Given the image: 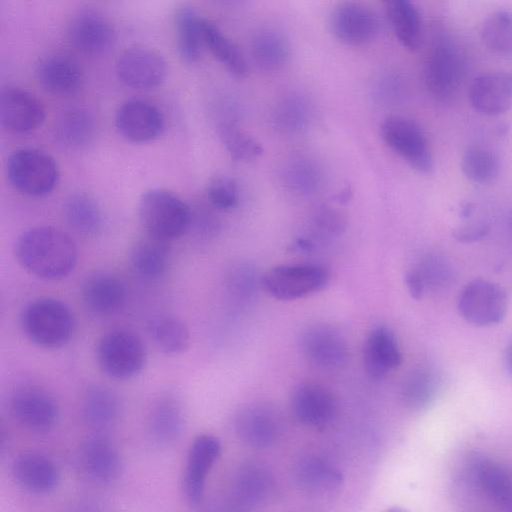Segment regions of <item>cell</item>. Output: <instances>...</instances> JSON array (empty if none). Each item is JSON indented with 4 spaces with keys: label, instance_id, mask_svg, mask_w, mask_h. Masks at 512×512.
I'll return each instance as SVG.
<instances>
[{
    "label": "cell",
    "instance_id": "2",
    "mask_svg": "<svg viewBox=\"0 0 512 512\" xmlns=\"http://www.w3.org/2000/svg\"><path fill=\"white\" fill-rule=\"evenodd\" d=\"M21 326L26 337L35 345L57 349L68 344L75 330L71 309L54 298H39L23 310Z\"/></svg>",
    "mask_w": 512,
    "mask_h": 512
},
{
    "label": "cell",
    "instance_id": "19",
    "mask_svg": "<svg viewBox=\"0 0 512 512\" xmlns=\"http://www.w3.org/2000/svg\"><path fill=\"white\" fill-rule=\"evenodd\" d=\"M44 119V106L34 94L18 87L2 90L0 121L5 129L15 133H27L40 127Z\"/></svg>",
    "mask_w": 512,
    "mask_h": 512
},
{
    "label": "cell",
    "instance_id": "17",
    "mask_svg": "<svg viewBox=\"0 0 512 512\" xmlns=\"http://www.w3.org/2000/svg\"><path fill=\"white\" fill-rule=\"evenodd\" d=\"M77 461L83 474L98 484L116 481L123 468L118 448L101 435L90 436L81 444Z\"/></svg>",
    "mask_w": 512,
    "mask_h": 512
},
{
    "label": "cell",
    "instance_id": "37",
    "mask_svg": "<svg viewBox=\"0 0 512 512\" xmlns=\"http://www.w3.org/2000/svg\"><path fill=\"white\" fill-rule=\"evenodd\" d=\"M147 329L158 349L167 355L181 354L189 346V329L175 316L157 315L149 320Z\"/></svg>",
    "mask_w": 512,
    "mask_h": 512
},
{
    "label": "cell",
    "instance_id": "49",
    "mask_svg": "<svg viewBox=\"0 0 512 512\" xmlns=\"http://www.w3.org/2000/svg\"><path fill=\"white\" fill-rule=\"evenodd\" d=\"M511 223H512V219H511Z\"/></svg>",
    "mask_w": 512,
    "mask_h": 512
},
{
    "label": "cell",
    "instance_id": "22",
    "mask_svg": "<svg viewBox=\"0 0 512 512\" xmlns=\"http://www.w3.org/2000/svg\"><path fill=\"white\" fill-rule=\"evenodd\" d=\"M12 475L22 489L35 495L53 492L60 481L56 463L50 457L32 451L22 453L14 460Z\"/></svg>",
    "mask_w": 512,
    "mask_h": 512
},
{
    "label": "cell",
    "instance_id": "31",
    "mask_svg": "<svg viewBox=\"0 0 512 512\" xmlns=\"http://www.w3.org/2000/svg\"><path fill=\"white\" fill-rule=\"evenodd\" d=\"M167 242L150 235L138 240L130 252V263L134 271L146 279L162 276L168 268L170 259Z\"/></svg>",
    "mask_w": 512,
    "mask_h": 512
},
{
    "label": "cell",
    "instance_id": "32",
    "mask_svg": "<svg viewBox=\"0 0 512 512\" xmlns=\"http://www.w3.org/2000/svg\"><path fill=\"white\" fill-rule=\"evenodd\" d=\"M96 131L92 115L81 108L63 112L54 124V137L63 147L78 149L87 146Z\"/></svg>",
    "mask_w": 512,
    "mask_h": 512
},
{
    "label": "cell",
    "instance_id": "15",
    "mask_svg": "<svg viewBox=\"0 0 512 512\" xmlns=\"http://www.w3.org/2000/svg\"><path fill=\"white\" fill-rule=\"evenodd\" d=\"M67 36L80 53L97 56L106 53L114 44L115 30L110 20L94 9H82L71 19Z\"/></svg>",
    "mask_w": 512,
    "mask_h": 512
},
{
    "label": "cell",
    "instance_id": "13",
    "mask_svg": "<svg viewBox=\"0 0 512 512\" xmlns=\"http://www.w3.org/2000/svg\"><path fill=\"white\" fill-rule=\"evenodd\" d=\"M291 411L294 418L304 427L322 431L334 422L337 402L325 386L316 382H304L292 393Z\"/></svg>",
    "mask_w": 512,
    "mask_h": 512
},
{
    "label": "cell",
    "instance_id": "39",
    "mask_svg": "<svg viewBox=\"0 0 512 512\" xmlns=\"http://www.w3.org/2000/svg\"><path fill=\"white\" fill-rule=\"evenodd\" d=\"M63 216L71 228L83 235H95L102 228L101 209L86 194L78 193L68 197L63 205Z\"/></svg>",
    "mask_w": 512,
    "mask_h": 512
},
{
    "label": "cell",
    "instance_id": "41",
    "mask_svg": "<svg viewBox=\"0 0 512 512\" xmlns=\"http://www.w3.org/2000/svg\"><path fill=\"white\" fill-rule=\"evenodd\" d=\"M220 139L230 157L239 162H248L262 155L263 148L249 133L226 121L219 126Z\"/></svg>",
    "mask_w": 512,
    "mask_h": 512
},
{
    "label": "cell",
    "instance_id": "18",
    "mask_svg": "<svg viewBox=\"0 0 512 512\" xmlns=\"http://www.w3.org/2000/svg\"><path fill=\"white\" fill-rule=\"evenodd\" d=\"M115 124L127 140L144 143L158 137L164 127V118L154 104L134 98L120 105L115 115Z\"/></svg>",
    "mask_w": 512,
    "mask_h": 512
},
{
    "label": "cell",
    "instance_id": "7",
    "mask_svg": "<svg viewBox=\"0 0 512 512\" xmlns=\"http://www.w3.org/2000/svg\"><path fill=\"white\" fill-rule=\"evenodd\" d=\"M329 272L318 264H285L275 266L263 275L265 291L278 300L300 299L322 290Z\"/></svg>",
    "mask_w": 512,
    "mask_h": 512
},
{
    "label": "cell",
    "instance_id": "35",
    "mask_svg": "<svg viewBox=\"0 0 512 512\" xmlns=\"http://www.w3.org/2000/svg\"><path fill=\"white\" fill-rule=\"evenodd\" d=\"M398 41L416 49L421 41V19L411 0H380Z\"/></svg>",
    "mask_w": 512,
    "mask_h": 512
},
{
    "label": "cell",
    "instance_id": "38",
    "mask_svg": "<svg viewBox=\"0 0 512 512\" xmlns=\"http://www.w3.org/2000/svg\"><path fill=\"white\" fill-rule=\"evenodd\" d=\"M202 26L204 44L214 57L231 75L237 78L244 77L248 67L240 49L212 21L203 19Z\"/></svg>",
    "mask_w": 512,
    "mask_h": 512
},
{
    "label": "cell",
    "instance_id": "42",
    "mask_svg": "<svg viewBox=\"0 0 512 512\" xmlns=\"http://www.w3.org/2000/svg\"><path fill=\"white\" fill-rule=\"evenodd\" d=\"M485 46L499 55H512V14L499 10L489 15L481 31Z\"/></svg>",
    "mask_w": 512,
    "mask_h": 512
},
{
    "label": "cell",
    "instance_id": "3",
    "mask_svg": "<svg viewBox=\"0 0 512 512\" xmlns=\"http://www.w3.org/2000/svg\"><path fill=\"white\" fill-rule=\"evenodd\" d=\"M138 212L147 235L168 242L184 234L192 220L188 205L174 193L162 189L145 192Z\"/></svg>",
    "mask_w": 512,
    "mask_h": 512
},
{
    "label": "cell",
    "instance_id": "29",
    "mask_svg": "<svg viewBox=\"0 0 512 512\" xmlns=\"http://www.w3.org/2000/svg\"><path fill=\"white\" fill-rule=\"evenodd\" d=\"M184 428V412L180 402L172 396L160 397L148 416V432L160 446H169L178 440Z\"/></svg>",
    "mask_w": 512,
    "mask_h": 512
},
{
    "label": "cell",
    "instance_id": "6",
    "mask_svg": "<svg viewBox=\"0 0 512 512\" xmlns=\"http://www.w3.org/2000/svg\"><path fill=\"white\" fill-rule=\"evenodd\" d=\"M380 133L385 144L414 170L431 172L433 156L430 144L418 123L403 116H389L382 121Z\"/></svg>",
    "mask_w": 512,
    "mask_h": 512
},
{
    "label": "cell",
    "instance_id": "48",
    "mask_svg": "<svg viewBox=\"0 0 512 512\" xmlns=\"http://www.w3.org/2000/svg\"><path fill=\"white\" fill-rule=\"evenodd\" d=\"M215 1L223 6H236L239 3L243 2V0H215Z\"/></svg>",
    "mask_w": 512,
    "mask_h": 512
},
{
    "label": "cell",
    "instance_id": "16",
    "mask_svg": "<svg viewBox=\"0 0 512 512\" xmlns=\"http://www.w3.org/2000/svg\"><path fill=\"white\" fill-rule=\"evenodd\" d=\"M119 80L137 90H150L163 83L167 65L157 52L146 48H132L121 54L116 63Z\"/></svg>",
    "mask_w": 512,
    "mask_h": 512
},
{
    "label": "cell",
    "instance_id": "8",
    "mask_svg": "<svg viewBox=\"0 0 512 512\" xmlns=\"http://www.w3.org/2000/svg\"><path fill=\"white\" fill-rule=\"evenodd\" d=\"M508 305L505 290L490 280L477 278L461 290L457 307L460 315L475 326H492L501 322Z\"/></svg>",
    "mask_w": 512,
    "mask_h": 512
},
{
    "label": "cell",
    "instance_id": "40",
    "mask_svg": "<svg viewBox=\"0 0 512 512\" xmlns=\"http://www.w3.org/2000/svg\"><path fill=\"white\" fill-rule=\"evenodd\" d=\"M460 166L465 177L477 184L492 182L500 172L498 156L480 145H473L464 151Z\"/></svg>",
    "mask_w": 512,
    "mask_h": 512
},
{
    "label": "cell",
    "instance_id": "25",
    "mask_svg": "<svg viewBox=\"0 0 512 512\" xmlns=\"http://www.w3.org/2000/svg\"><path fill=\"white\" fill-rule=\"evenodd\" d=\"M36 75L41 86L57 96L75 94L84 82V73L80 64L63 53H53L43 57L36 66Z\"/></svg>",
    "mask_w": 512,
    "mask_h": 512
},
{
    "label": "cell",
    "instance_id": "27",
    "mask_svg": "<svg viewBox=\"0 0 512 512\" xmlns=\"http://www.w3.org/2000/svg\"><path fill=\"white\" fill-rule=\"evenodd\" d=\"M364 366L374 379H382L402 363V353L394 333L383 326L368 334L363 350Z\"/></svg>",
    "mask_w": 512,
    "mask_h": 512
},
{
    "label": "cell",
    "instance_id": "26",
    "mask_svg": "<svg viewBox=\"0 0 512 512\" xmlns=\"http://www.w3.org/2000/svg\"><path fill=\"white\" fill-rule=\"evenodd\" d=\"M470 464L476 486L499 509L512 512V469L486 457L475 458Z\"/></svg>",
    "mask_w": 512,
    "mask_h": 512
},
{
    "label": "cell",
    "instance_id": "46",
    "mask_svg": "<svg viewBox=\"0 0 512 512\" xmlns=\"http://www.w3.org/2000/svg\"><path fill=\"white\" fill-rule=\"evenodd\" d=\"M405 284L409 294L414 299H422L425 294L421 284V280L415 268L410 269L405 274Z\"/></svg>",
    "mask_w": 512,
    "mask_h": 512
},
{
    "label": "cell",
    "instance_id": "45",
    "mask_svg": "<svg viewBox=\"0 0 512 512\" xmlns=\"http://www.w3.org/2000/svg\"><path fill=\"white\" fill-rule=\"evenodd\" d=\"M490 227L486 222H475L455 229L453 236L460 242L470 243L486 237Z\"/></svg>",
    "mask_w": 512,
    "mask_h": 512
},
{
    "label": "cell",
    "instance_id": "28",
    "mask_svg": "<svg viewBox=\"0 0 512 512\" xmlns=\"http://www.w3.org/2000/svg\"><path fill=\"white\" fill-rule=\"evenodd\" d=\"M82 298L89 311L99 316H109L123 307L126 301V289L115 275L99 272L85 280Z\"/></svg>",
    "mask_w": 512,
    "mask_h": 512
},
{
    "label": "cell",
    "instance_id": "36",
    "mask_svg": "<svg viewBox=\"0 0 512 512\" xmlns=\"http://www.w3.org/2000/svg\"><path fill=\"white\" fill-rule=\"evenodd\" d=\"M81 411L86 423L97 429H105L118 421L120 403L112 390L96 385L86 391Z\"/></svg>",
    "mask_w": 512,
    "mask_h": 512
},
{
    "label": "cell",
    "instance_id": "21",
    "mask_svg": "<svg viewBox=\"0 0 512 512\" xmlns=\"http://www.w3.org/2000/svg\"><path fill=\"white\" fill-rule=\"evenodd\" d=\"M278 413L265 404H250L236 415L235 429L239 438L254 448H266L275 443L281 434Z\"/></svg>",
    "mask_w": 512,
    "mask_h": 512
},
{
    "label": "cell",
    "instance_id": "1",
    "mask_svg": "<svg viewBox=\"0 0 512 512\" xmlns=\"http://www.w3.org/2000/svg\"><path fill=\"white\" fill-rule=\"evenodd\" d=\"M15 255L29 273L45 280H58L75 268L78 249L66 232L51 226H39L19 236Z\"/></svg>",
    "mask_w": 512,
    "mask_h": 512
},
{
    "label": "cell",
    "instance_id": "44",
    "mask_svg": "<svg viewBox=\"0 0 512 512\" xmlns=\"http://www.w3.org/2000/svg\"><path fill=\"white\" fill-rule=\"evenodd\" d=\"M209 202L216 208L228 210L238 203V188L229 177L218 176L212 179L207 187Z\"/></svg>",
    "mask_w": 512,
    "mask_h": 512
},
{
    "label": "cell",
    "instance_id": "24",
    "mask_svg": "<svg viewBox=\"0 0 512 512\" xmlns=\"http://www.w3.org/2000/svg\"><path fill=\"white\" fill-rule=\"evenodd\" d=\"M294 478L303 493L317 498L334 495L344 482L341 471L333 463L310 454L298 460L294 467Z\"/></svg>",
    "mask_w": 512,
    "mask_h": 512
},
{
    "label": "cell",
    "instance_id": "11",
    "mask_svg": "<svg viewBox=\"0 0 512 512\" xmlns=\"http://www.w3.org/2000/svg\"><path fill=\"white\" fill-rule=\"evenodd\" d=\"M9 409L20 425L34 433L50 431L59 417L54 396L36 385L17 388L10 397Z\"/></svg>",
    "mask_w": 512,
    "mask_h": 512
},
{
    "label": "cell",
    "instance_id": "47",
    "mask_svg": "<svg viewBox=\"0 0 512 512\" xmlns=\"http://www.w3.org/2000/svg\"><path fill=\"white\" fill-rule=\"evenodd\" d=\"M505 365L508 372L512 375V342L505 351Z\"/></svg>",
    "mask_w": 512,
    "mask_h": 512
},
{
    "label": "cell",
    "instance_id": "33",
    "mask_svg": "<svg viewBox=\"0 0 512 512\" xmlns=\"http://www.w3.org/2000/svg\"><path fill=\"white\" fill-rule=\"evenodd\" d=\"M441 386L439 373L427 366L415 368L404 379L400 394L405 406L412 410H423L437 397Z\"/></svg>",
    "mask_w": 512,
    "mask_h": 512
},
{
    "label": "cell",
    "instance_id": "23",
    "mask_svg": "<svg viewBox=\"0 0 512 512\" xmlns=\"http://www.w3.org/2000/svg\"><path fill=\"white\" fill-rule=\"evenodd\" d=\"M274 490L271 474L257 465H245L234 475L228 499L236 510L250 511L265 504Z\"/></svg>",
    "mask_w": 512,
    "mask_h": 512
},
{
    "label": "cell",
    "instance_id": "9",
    "mask_svg": "<svg viewBox=\"0 0 512 512\" xmlns=\"http://www.w3.org/2000/svg\"><path fill=\"white\" fill-rule=\"evenodd\" d=\"M464 71V60L458 48L451 41L439 40L426 58L425 86L434 98L448 100L458 91Z\"/></svg>",
    "mask_w": 512,
    "mask_h": 512
},
{
    "label": "cell",
    "instance_id": "10",
    "mask_svg": "<svg viewBox=\"0 0 512 512\" xmlns=\"http://www.w3.org/2000/svg\"><path fill=\"white\" fill-rule=\"evenodd\" d=\"M221 449L219 439L211 434H200L191 442L181 477V493L188 504L195 506L202 501L207 478Z\"/></svg>",
    "mask_w": 512,
    "mask_h": 512
},
{
    "label": "cell",
    "instance_id": "5",
    "mask_svg": "<svg viewBox=\"0 0 512 512\" xmlns=\"http://www.w3.org/2000/svg\"><path fill=\"white\" fill-rule=\"evenodd\" d=\"M97 360L107 376L115 380H127L143 370L147 351L137 334L118 329L106 333L100 339Z\"/></svg>",
    "mask_w": 512,
    "mask_h": 512
},
{
    "label": "cell",
    "instance_id": "4",
    "mask_svg": "<svg viewBox=\"0 0 512 512\" xmlns=\"http://www.w3.org/2000/svg\"><path fill=\"white\" fill-rule=\"evenodd\" d=\"M7 175L13 187L22 194L41 197L55 188L59 170L51 155L38 149L23 148L10 155Z\"/></svg>",
    "mask_w": 512,
    "mask_h": 512
},
{
    "label": "cell",
    "instance_id": "20",
    "mask_svg": "<svg viewBox=\"0 0 512 512\" xmlns=\"http://www.w3.org/2000/svg\"><path fill=\"white\" fill-rule=\"evenodd\" d=\"M468 98L480 114L496 116L507 112L512 107V72L494 71L476 76Z\"/></svg>",
    "mask_w": 512,
    "mask_h": 512
},
{
    "label": "cell",
    "instance_id": "30",
    "mask_svg": "<svg viewBox=\"0 0 512 512\" xmlns=\"http://www.w3.org/2000/svg\"><path fill=\"white\" fill-rule=\"evenodd\" d=\"M250 50L256 66L267 72L281 69L290 56L288 39L272 27L261 28L253 34Z\"/></svg>",
    "mask_w": 512,
    "mask_h": 512
},
{
    "label": "cell",
    "instance_id": "34",
    "mask_svg": "<svg viewBox=\"0 0 512 512\" xmlns=\"http://www.w3.org/2000/svg\"><path fill=\"white\" fill-rule=\"evenodd\" d=\"M203 18L188 5L180 6L175 13L177 46L182 60L188 64L198 62L204 44Z\"/></svg>",
    "mask_w": 512,
    "mask_h": 512
},
{
    "label": "cell",
    "instance_id": "14",
    "mask_svg": "<svg viewBox=\"0 0 512 512\" xmlns=\"http://www.w3.org/2000/svg\"><path fill=\"white\" fill-rule=\"evenodd\" d=\"M299 347L303 356L314 366L336 370L348 360V346L343 336L333 327L315 324L300 335Z\"/></svg>",
    "mask_w": 512,
    "mask_h": 512
},
{
    "label": "cell",
    "instance_id": "43",
    "mask_svg": "<svg viewBox=\"0 0 512 512\" xmlns=\"http://www.w3.org/2000/svg\"><path fill=\"white\" fill-rule=\"evenodd\" d=\"M415 269L425 295L439 293L447 289L454 280L453 268L449 261L442 256L430 255Z\"/></svg>",
    "mask_w": 512,
    "mask_h": 512
},
{
    "label": "cell",
    "instance_id": "12",
    "mask_svg": "<svg viewBox=\"0 0 512 512\" xmlns=\"http://www.w3.org/2000/svg\"><path fill=\"white\" fill-rule=\"evenodd\" d=\"M329 26L334 37L348 46H363L379 33L377 14L366 4L346 1L338 4L330 14Z\"/></svg>",
    "mask_w": 512,
    "mask_h": 512
}]
</instances>
